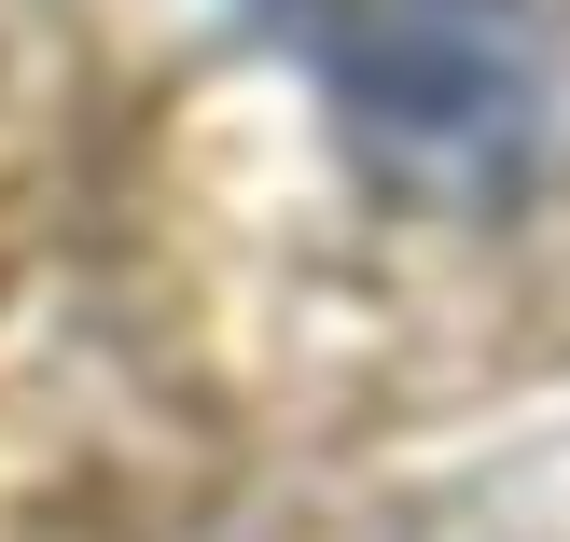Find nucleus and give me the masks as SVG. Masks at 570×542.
<instances>
[{
	"label": "nucleus",
	"mask_w": 570,
	"mask_h": 542,
	"mask_svg": "<svg viewBox=\"0 0 570 542\" xmlns=\"http://www.w3.org/2000/svg\"><path fill=\"white\" fill-rule=\"evenodd\" d=\"M265 28H293V56L376 126V154H404V167L515 154L529 42L501 28V0H265Z\"/></svg>",
	"instance_id": "nucleus-1"
}]
</instances>
